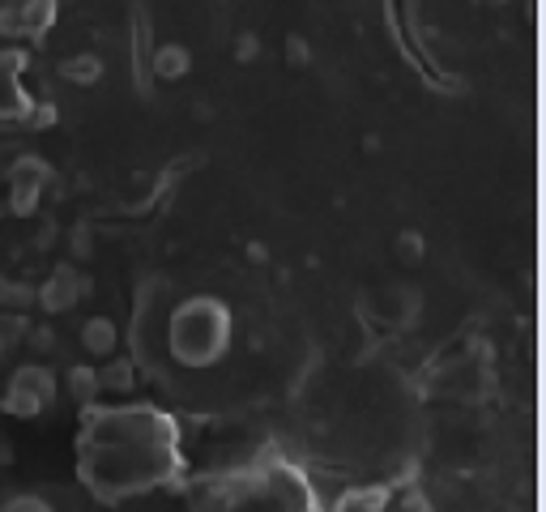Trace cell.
<instances>
[{"label":"cell","mask_w":546,"mask_h":512,"mask_svg":"<svg viewBox=\"0 0 546 512\" xmlns=\"http://www.w3.org/2000/svg\"><path fill=\"white\" fill-rule=\"evenodd\" d=\"M69 393H73L77 406H94V393H103L99 372H90V367H73V372H69Z\"/></svg>","instance_id":"8fae6325"},{"label":"cell","mask_w":546,"mask_h":512,"mask_svg":"<svg viewBox=\"0 0 546 512\" xmlns=\"http://www.w3.org/2000/svg\"><path fill=\"white\" fill-rule=\"evenodd\" d=\"M60 18V0H9L0 9V35L9 39H47Z\"/></svg>","instance_id":"277c9868"},{"label":"cell","mask_w":546,"mask_h":512,"mask_svg":"<svg viewBox=\"0 0 546 512\" xmlns=\"http://www.w3.org/2000/svg\"><path fill=\"white\" fill-rule=\"evenodd\" d=\"M286 52H291V60H295V64H303V60L312 56L308 47H303V39H299V35H291V43H286Z\"/></svg>","instance_id":"2e32d148"},{"label":"cell","mask_w":546,"mask_h":512,"mask_svg":"<svg viewBox=\"0 0 546 512\" xmlns=\"http://www.w3.org/2000/svg\"><path fill=\"white\" fill-rule=\"evenodd\" d=\"M5 512H52L47 504H39V500H13Z\"/></svg>","instance_id":"9a60e30c"},{"label":"cell","mask_w":546,"mask_h":512,"mask_svg":"<svg viewBox=\"0 0 546 512\" xmlns=\"http://www.w3.org/2000/svg\"><path fill=\"white\" fill-rule=\"evenodd\" d=\"M60 73L69 77L73 86H94V82L103 77V60L94 56V52H82V56H69V60H64Z\"/></svg>","instance_id":"30bf717a"},{"label":"cell","mask_w":546,"mask_h":512,"mask_svg":"<svg viewBox=\"0 0 546 512\" xmlns=\"http://www.w3.org/2000/svg\"><path fill=\"white\" fill-rule=\"evenodd\" d=\"M256 52H261V43H256V35H239V43H235V56H239V60H252Z\"/></svg>","instance_id":"5bb4252c"},{"label":"cell","mask_w":546,"mask_h":512,"mask_svg":"<svg viewBox=\"0 0 546 512\" xmlns=\"http://www.w3.org/2000/svg\"><path fill=\"white\" fill-rule=\"evenodd\" d=\"M99 384H103V389H128V384H133V363H128V359H111L103 372H99Z\"/></svg>","instance_id":"7c38bea8"},{"label":"cell","mask_w":546,"mask_h":512,"mask_svg":"<svg viewBox=\"0 0 546 512\" xmlns=\"http://www.w3.org/2000/svg\"><path fill=\"white\" fill-rule=\"evenodd\" d=\"M47 163L43 158H18L9 171V201L18 214H35V205L43 197V184H47Z\"/></svg>","instance_id":"5b68a950"},{"label":"cell","mask_w":546,"mask_h":512,"mask_svg":"<svg viewBox=\"0 0 546 512\" xmlns=\"http://www.w3.org/2000/svg\"><path fill=\"white\" fill-rule=\"evenodd\" d=\"M192 69V56L184 43H171V47H158L154 60H150V73L163 77V82H180V77Z\"/></svg>","instance_id":"ba28073f"},{"label":"cell","mask_w":546,"mask_h":512,"mask_svg":"<svg viewBox=\"0 0 546 512\" xmlns=\"http://www.w3.org/2000/svg\"><path fill=\"white\" fill-rule=\"evenodd\" d=\"M397 256H401V261H419V256H423V239L414 235V231H406V235H401V244H397Z\"/></svg>","instance_id":"4fadbf2b"},{"label":"cell","mask_w":546,"mask_h":512,"mask_svg":"<svg viewBox=\"0 0 546 512\" xmlns=\"http://www.w3.org/2000/svg\"><path fill=\"white\" fill-rule=\"evenodd\" d=\"M82 346L90 350V355L107 359L111 350H116V325H111L107 316H94V320H86V329H82Z\"/></svg>","instance_id":"9c48e42d"},{"label":"cell","mask_w":546,"mask_h":512,"mask_svg":"<svg viewBox=\"0 0 546 512\" xmlns=\"http://www.w3.org/2000/svg\"><path fill=\"white\" fill-rule=\"evenodd\" d=\"M235 316L214 295H192L167 320V350L184 367H210L227 355Z\"/></svg>","instance_id":"7a4b0ae2"},{"label":"cell","mask_w":546,"mask_h":512,"mask_svg":"<svg viewBox=\"0 0 546 512\" xmlns=\"http://www.w3.org/2000/svg\"><path fill=\"white\" fill-rule=\"evenodd\" d=\"M52 402H56V376L47 372V367H22L5 389V410L18 414V419L43 414Z\"/></svg>","instance_id":"3957f363"},{"label":"cell","mask_w":546,"mask_h":512,"mask_svg":"<svg viewBox=\"0 0 546 512\" xmlns=\"http://www.w3.org/2000/svg\"><path fill=\"white\" fill-rule=\"evenodd\" d=\"M77 466L86 487L107 504L175 483L184 470L180 427L154 406H86Z\"/></svg>","instance_id":"6da1fadb"},{"label":"cell","mask_w":546,"mask_h":512,"mask_svg":"<svg viewBox=\"0 0 546 512\" xmlns=\"http://www.w3.org/2000/svg\"><path fill=\"white\" fill-rule=\"evenodd\" d=\"M82 291H86V286H82V278H77L73 269H56V274L43 282L39 303L47 312H64V308H73V303L82 299Z\"/></svg>","instance_id":"52a82bcc"},{"label":"cell","mask_w":546,"mask_h":512,"mask_svg":"<svg viewBox=\"0 0 546 512\" xmlns=\"http://www.w3.org/2000/svg\"><path fill=\"white\" fill-rule=\"evenodd\" d=\"M22 69H26V52H18V47L0 52V120H22V111L30 107L22 90Z\"/></svg>","instance_id":"8992f818"}]
</instances>
